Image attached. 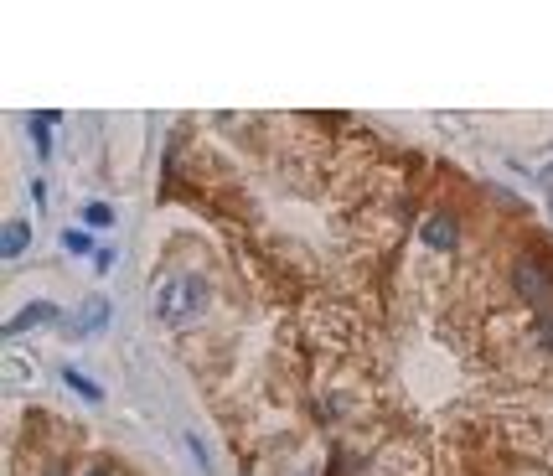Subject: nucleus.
Listing matches in <instances>:
<instances>
[{"label": "nucleus", "instance_id": "1", "mask_svg": "<svg viewBox=\"0 0 553 476\" xmlns=\"http://www.w3.org/2000/svg\"><path fill=\"white\" fill-rule=\"evenodd\" d=\"M202 311H207V280H197V275H171L156 290V321H166V326L197 321Z\"/></svg>", "mask_w": 553, "mask_h": 476}, {"label": "nucleus", "instance_id": "2", "mask_svg": "<svg viewBox=\"0 0 553 476\" xmlns=\"http://www.w3.org/2000/svg\"><path fill=\"white\" fill-rule=\"evenodd\" d=\"M512 290H517V301H528V306H548L553 301V270L543 259H533V254H522L517 264H512Z\"/></svg>", "mask_w": 553, "mask_h": 476}, {"label": "nucleus", "instance_id": "3", "mask_svg": "<svg viewBox=\"0 0 553 476\" xmlns=\"http://www.w3.org/2000/svg\"><path fill=\"white\" fill-rule=\"evenodd\" d=\"M419 238L435 254H455V244H460V223L450 218V213H429L424 218V228H419Z\"/></svg>", "mask_w": 553, "mask_h": 476}, {"label": "nucleus", "instance_id": "4", "mask_svg": "<svg viewBox=\"0 0 553 476\" xmlns=\"http://www.w3.org/2000/svg\"><path fill=\"white\" fill-rule=\"evenodd\" d=\"M42 321H57V306H52V301H32L26 311H16V316L6 321V337H21V332H32V326H42Z\"/></svg>", "mask_w": 553, "mask_h": 476}, {"label": "nucleus", "instance_id": "5", "mask_svg": "<svg viewBox=\"0 0 553 476\" xmlns=\"http://www.w3.org/2000/svg\"><path fill=\"white\" fill-rule=\"evenodd\" d=\"M26 244H32V233H26V223H6V233H0V259H21Z\"/></svg>", "mask_w": 553, "mask_h": 476}, {"label": "nucleus", "instance_id": "6", "mask_svg": "<svg viewBox=\"0 0 553 476\" xmlns=\"http://www.w3.org/2000/svg\"><path fill=\"white\" fill-rule=\"evenodd\" d=\"M52 125H57V114H37V119H32V145H37V156H52Z\"/></svg>", "mask_w": 553, "mask_h": 476}, {"label": "nucleus", "instance_id": "7", "mask_svg": "<svg viewBox=\"0 0 553 476\" xmlns=\"http://www.w3.org/2000/svg\"><path fill=\"white\" fill-rule=\"evenodd\" d=\"M63 383H68L73 394H83L88 404H99V399H104V394H99V383L88 378V373H78V368H68V373H63Z\"/></svg>", "mask_w": 553, "mask_h": 476}, {"label": "nucleus", "instance_id": "8", "mask_svg": "<svg viewBox=\"0 0 553 476\" xmlns=\"http://www.w3.org/2000/svg\"><path fill=\"white\" fill-rule=\"evenodd\" d=\"M104 321H109V301H88V311H83L73 326H78V332H99Z\"/></svg>", "mask_w": 553, "mask_h": 476}, {"label": "nucleus", "instance_id": "9", "mask_svg": "<svg viewBox=\"0 0 553 476\" xmlns=\"http://www.w3.org/2000/svg\"><path fill=\"white\" fill-rule=\"evenodd\" d=\"M63 249H68V254H99L94 238H88L83 228H68V233H63Z\"/></svg>", "mask_w": 553, "mask_h": 476}, {"label": "nucleus", "instance_id": "10", "mask_svg": "<svg viewBox=\"0 0 553 476\" xmlns=\"http://www.w3.org/2000/svg\"><path fill=\"white\" fill-rule=\"evenodd\" d=\"M83 218H88V228H109V223H114L109 202H88V207H83Z\"/></svg>", "mask_w": 553, "mask_h": 476}, {"label": "nucleus", "instance_id": "11", "mask_svg": "<svg viewBox=\"0 0 553 476\" xmlns=\"http://www.w3.org/2000/svg\"><path fill=\"white\" fill-rule=\"evenodd\" d=\"M94 270H99V275L114 270V249H99V254H94Z\"/></svg>", "mask_w": 553, "mask_h": 476}, {"label": "nucleus", "instance_id": "12", "mask_svg": "<svg viewBox=\"0 0 553 476\" xmlns=\"http://www.w3.org/2000/svg\"><path fill=\"white\" fill-rule=\"evenodd\" d=\"M6 373H11V378H26V373H32V368H26L21 357H6Z\"/></svg>", "mask_w": 553, "mask_h": 476}, {"label": "nucleus", "instance_id": "13", "mask_svg": "<svg viewBox=\"0 0 553 476\" xmlns=\"http://www.w3.org/2000/svg\"><path fill=\"white\" fill-rule=\"evenodd\" d=\"M88 476H109V471H104V466H94V471H88Z\"/></svg>", "mask_w": 553, "mask_h": 476}, {"label": "nucleus", "instance_id": "14", "mask_svg": "<svg viewBox=\"0 0 553 476\" xmlns=\"http://www.w3.org/2000/svg\"><path fill=\"white\" fill-rule=\"evenodd\" d=\"M47 476H63V466H52V471H47Z\"/></svg>", "mask_w": 553, "mask_h": 476}, {"label": "nucleus", "instance_id": "15", "mask_svg": "<svg viewBox=\"0 0 553 476\" xmlns=\"http://www.w3.org/2000/svg\"><path fill=\"white\" fill-rule=\"evenodd\" d=\"M543 176H548V182H553V166H548V171H543Z\"/></svg>", "mask_w": 553, "mask_h": 476}]
</instances>
